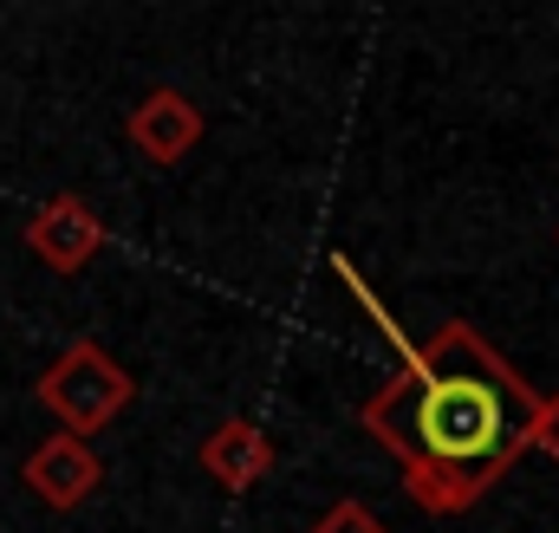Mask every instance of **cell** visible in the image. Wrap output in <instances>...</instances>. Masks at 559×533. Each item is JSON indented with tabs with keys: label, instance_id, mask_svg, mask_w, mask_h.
<instances>
[{
	"label": "cell",
	"instance_id": "cell-1",
	"mask_svg": "<svg viewBox=\"0 0 559 533\" xmlns=\"http://www.w3.org/2000/svg\"><path fill=\"white\" fill-rule=\"evenodd\" d=\"M534 403L540 398L527 391V378L475 325H442L358 410V423L397 455L417 508L468 514L527 455Z\"/></svg>",
	"mask_w": 559,
	"mask_h": 533
},
{
	"label": "cell",
	"instance_id": "cell-2",
	"mask_svg": "<svg viewBox=\"0 0 559 533\" xmlns=\"http://www.w3.org/2000/svg\"><path fill=\"white\" fill-rule=\"evenodd\" d=\"M33 398L46 403V416L66 429V436H98V429H111L131 398H138V378L98 345V339H72L46 371H39V384H33Z\"/></svg>",
	"mask_w": 559,
	"mask_h": 533
},
{
	"label": "cell",
	"instance_id": "cell-3",
	"mask_svg": "<svg viewBox=\"0 0 559 533\" xmlns=\"http://www.w3.org/2000/svg\"><path fill=\"white\" fill-rule=\"evenodd\" d=\"M26 488H33V501H46L52 514H72V508H85L98 488H105V455L85 442V436H66V429H52L33 455H26Z\"/></svg>",
	"mask_w": 559,
	"mask_h": 533
},
{
	"label": "cell",
	"instance_id": "cell-4",
	"mask_svg": "<svg viewBox=\"0 0 559 533\" xmlns=\"http://www.w3.org/2000/svg\"><path fill=\"white\" fill-rule=\"evenodd\" d=\"M26 248H33V261L52 266V273H85L98 261V248H105V215L85 196H52V202L33 209Z\"/></svg>",
	"mask_w": 559,
	"mask_h": 533
},
{
	"label": "cell",
	"instance_id": "cell-5",
	"mask_svg": "<svg viewBox=\"0 0 559 533\" xmlns=\"http://www.w3.org/2000/svg\"><path fill=\"white\" fill-rule=\"evenodd\" d=\"M202 111H195V98H182L176 85H150L138 105H131V118H124V137L143 150V163H156V169H176L195 143H202Z\"/></svg>",
	"mask_w": 559,
	"mask_h": 533
},
{
	"label": "cell",
	"instance_id": "cell-6",
	"mask_svg": "<svg viewBox=\"0 0 559 533\" xmlns=\"http://www.w3.org/2000/svg\"><path fill=\"white\" fill-rule=\"evenodd\" d=\"M280 462L274 436L254 423V416H228L222 429H209V442H202V475L215 482V488H228V495H248L254 482H267Z\"/></svg>",
	"mask_w": 559,
	"mask_h": 533
},
{
	"label": "cell",
	"instance_id": "cell-7",
	"mask_svg": "<svg viewBox=\"0 0 559 533\" xmlns=\"http://www.w3.org/2000/svg\"><path fill=\"white\" fill-rule=\"evenodd\" d=\"M312 533H384V521H378V508H365V501H332V508L312 521Z\"/></svg>",
	"mask_w": 559,
	"mask_h": 533
},
{
	"label": "cell",
	"instance_id": "cell-8",
	"mask_svg": "<svg viewBox=\"0 0 559 533\" xmlns=\"http://www.w3.org/2000/svg\"><path fill=\"white\" fill-rule=\"evenodd\" d=\"M527 449H540L547 462H559V391L534 403V429H527Z\"/></svg>",
	"mask_w": 559,
	"mask_h": 533
}]
</instances>
